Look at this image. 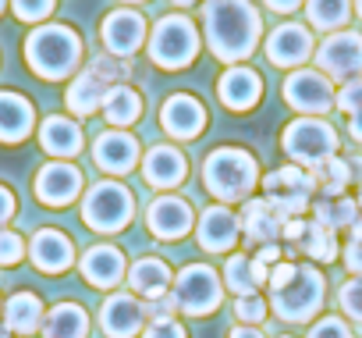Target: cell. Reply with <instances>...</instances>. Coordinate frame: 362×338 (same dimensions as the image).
Returning <instances> with one entry per match:
<instances>
[{
    "label": "cell",
    "instance_id": "obj_56",
    "mask_svg": "<svg viewBox=\"0 0 362 338\" xmlns=\"http://www.w3.org/2000/svg\"><path fill=\"white\" fill-rule=\"evenodd\" d=\"M124 4H146V0H124Z\"/></svg>",
    "mask_w": 362,
    "mask_h": 338
},
{
    "label": "cell",
    "instance_id": "obj_26",
    "mask_svg": "<svg viewBox=\"0 0 362 338\" xmlns=\"http://www.w3.org/2000/svg\"><path fill=\"white\" fill-rule=\"evenodd\" d=\"M107 93H110V82L86 68L82 75H75V79H71V86H68V93H64V103H68V111H71V114L89 118V114L103 111Z\"/></svg>",
    "mask_w": 362,
    "mask_h": 338
},
{
    "label": "cell",
    "instance_id": "obj_35",
    "mask_svg": "<svg viewBox=\"0 0 362 338\" xmlns=\"http://www.w3.org/2000/svg\"><path fill=\"white\" fill-rule=\"evenodd\" d=\"M305 257H313V260H320V264H330L341 249H337V232H330V228H323L320 221H305V232H302V239L295 242Z\"/></svg>",
    "mask_w": 362,
    "mask_h": 338
},
{
    "label": "cell",
    "instance_id": "obj_19",
    "mask_svg": "<svg viewBox=\"0 0 362 338\" xmlns=\"http://www.w3.org/2000/svg\"><path fill=\"white\" fill-rule=\"evenodd\" d=\"M238 235H242L238 214H231L224 203H217V207H206V210L199 214L196 239H199V246H203L206 253H228V249H235Z\"/></svg>",
    "mask_w": 362,
    "mask_h": 338
},
{
    "label": "cell",
    "instance_id": "obj_2",
    "mask_svg": "<svg viewBox=\"0 0 362 338\" xmlns=\"http://www.w3.org/2000/svg\"><path fill=\"white\" fill-rule=\"evenodd\" d=\"M270 310L284 324H305L320 313L327 299V278L313 264H274L270 278Z\"/></svg>",
    "mask_w": 362,
    "mask_h": 338
},
{
    "label": "cell",
    "instance_id": "obj_33",
    "mask_svg": "<svg viewBox=\"0 0 362 338\" xmlns=\"http://www.w3.org/2000/svg\"><path fill=\"white\" fill-rule=\"evenodd\" d=\"M358 214H362L358 200H348V196H323L313 203V221H320L330 232H348L358 221Z\"/></svg>",
    "mask_w": 362,
    "mask_h": 338
},
{
    "label": "cell",
    "instance_id": "obj_47",
    "mask_svg": "<svg viewBox=\"0 0 362 338\" xmlns=\"http://www.w3.org/2000/svg\"><path fill=\"white\" fill-rule=\"evenodd\" d=\"M15 210H18V203H15L11 189H8V186H0V228H4V225L15 218Z\"/></svg>",
    "mask_w": 362,
    "mask_h": 338
},
{
    "label": "cell",
    "instance_id": "obj_46",
    "mask_svg": "<svg viewBox=\"0 0 362 338\" xmlns=\"http://www.w3.org/2000/svg\"><path fill=\"white\" fill-rule=\"evenodd\" d=\"M142 338H189V334H185V327H181L174 317H167V320H149Z\"/></svg>",
    "mask_w": 362,
    "mask_h": 338
},
{
    "label": "cell",
    "instance_id": "obj_27",
    "mask_svg": "<svg viewBox=\"0 0 362 338\" xmlns=\"http://www.w3.org/2000/svg\"><path fill=\"white\" fill-rule=\"evenodd\" d=\"M40 146L54 157V160H64V157H75L82 153V128L64 118V114H54L40 125Z\"/></svg>",
    "mask_w": 362,
    "mask_h": 338
},
{
    "label": "cell",
    "instance_id": "obj_32",
    "mask_svg": "<svg viewBox=\"0 0 362 338\" xmlns=\"http://www.w3.org/2000/svg\"><path fill=\"white\" fill-rule=\"evenodd\" d=\"M103 118L110 121V128H128L142 118V96L132 86H110L107 100H103Z\"/></svg>",
    "mask_w": 362,
    "mask_h": 338
},
{
    "label": "cell",
    "instance_id": "obj_25",
    "mask_svg": "<svg viewBox=\"0 0 362 338\" xmlns=\"http://www.w3.org/2000/svg\"><path fill=\"white\" fill-rule=\"evenodd\" d=\"M36 125V107L29 96L0 89V142H22L33 135Z\"/></svg>",
    "mask_w": 362,
    "mask_h": 338
},
{
    "label": "cell",
    "instance_id": "obj_50",
    "mask_svg": "<svg viewBox=\"0 0 362 338\" xmlns=\"http://www.w3.org/2000/svg\"><path fill=\"white\" fill-rule=\"evenodd\" d=\"M228 338H267L256 324H238V327H231V334Z\"/></svg>",
    "mask_w": 362,
    "mask_h": 338
},
{
    "label": "cell",
    "instance_id": "obj_17",
    "mask_svg": "<svg viewBox=\"0 0 362 338\" xmlns=\"http://www.w3.org/2000/svg\"><path fill=\"white\" fill-rule=\"evenodd\" d=\"M93 160L107 175H128L139 164V142H135V135H128L121 128H107L93 142Z\"/></svg>",
    "mask_w": 362,
    "mask_h": 338
},
{
    "label": "cell",
    "instance_id": "obj_10",
    "mask_svg": "<svg viewBox=\"0 0 362 338\" xmlns=\"http://www.w3.org/2000/svg\"><path fill=\"white\" fill-rule=\"evenodd\" d=\"M284 103L291 111H298L302 118H320L334 107V86L323 72H313V68H295L288 79H284Z\"/></svg>",
    "mask_w": 362,
    "mask_h": 338
},
{
    "label": "cell",
    "instance_id": "obj_20",
    "mask_svg": "<svg viewBox=\"0 0 362 338\" xmlns=\"http://www.w3.org/2000/svg\"><path fill=\"white\" fill-rule=\"evenodd\" d=\"M142 175L153 189H174L185 182L189 175V160L185 153H181L177 146L163 142V146H153L146 157H142Z\"/></svg>",
    "mask_w": 362,
    "mask_h": 338
},
{
    "label": "cell",
    "instance_id": "obj_29",
    "mask_svg": "<svg viewBox=\"0 0 362 338\" xmlns=\"http://www.w3.org/2000/svg\"><path fill=\"white\" fill-rule=\"evenodd\" d=\"M43 317H47V310H43L40 295H33V292H15L4 303V327L11 334H22V338L36 334L43 327Z\"/></svg>",
    "mask_w": 362,
    "mask_h": 338
},
{
    "label": "cell",
    "instance_id": "obj_28",
    "mask_svg": "<svg viewBox=\"0 0 362 338\" xmlns=\"http://www.w3.org/2000/svg\"><path fill=\"white\" fill-rule=\"evenodd\" d=\"M221 278H224L228 292H235V295H256V288L267 285L270 267L259 264V260L249 257V253H235V257L224 264V274H221Z\"/></svg>",
    "mask_w": 362,
    "mask_h": 338
},
{
    "label": "cell",
    "instance_id": "obj_36",
    "mask_svg": "<svg viewBox=\"0 0 362 338\" xmlns=\"http://www.w3.org/2000/svg\"><path fill=\"white\" fill-rule=\"evenodd\" d=\"M305 15L313 29L334 33L351 18V0H305Z\"/></svg>",
    "mask_w": 362,
    "mask_h": 338
},
{
    "label": "cell",
    "instance_id": "obj_45",
    "mask_svg": "<svg viewBox=\"0 0 362 338\" xmlns=\"http://www.w3.org/2000/svg\"><path fill=\"white\" fill-rule=\"evenodd\" d=\"M305 338H351V331H348V324L341 317H323V320L313 324V331Z\"/></svg>",
    "mask_w": 362,
    "mask_h": 338
},
{
    "label": "cell",
    "instance_id": "obj_38",
    "mask_svg": "<svg viewBox=\"0 0 362 338\" xmlns=\"http://www.w3.org/2000/svg\"><path fill=\"white\" fill-rule=\"evenodd\" d=\"M337 306H341L355 324H362V278H348V281L341 285V292H337Z\"/></svg>",
    "mask_w": 362,
    "mask_h": 338
},
{
    "label": "cell",
    "instance_id": "obj_5",
    "mask_svg": "<svg viewBox=\"0 0 362 338\" xmlns=\"http://www.w3.org/2000/svg\"><path fill=\"white\" fill-rule=\"evenodd\" d=\"M199 54V29L185 15H163L149 33V61L163 72L189 68Z\"/></svg>",
    "mask_w": 362,
    "mask_h": 338
},
{
    "label": "cell",
    "instance_id": "obj_42",
    "mask_svg": "<svg viewBox=\"0 0 362 338\" xmlns=\"http://www.w3.org/2000/svg\"><path fill=\"white\" fill-rule=\"evenodd\" d=\"M344 267L362 278V218L348 228V246H344Z\"/></svg>",
    "mask_w": 362,
    "mask_h": 338
},
{
    "label": "cell",
    "instance_id": "obj_16",
    "mask_svg": "<svg viewBox=\"0 0 362 338\" xmlns=\"http://www.w3.org/2000/svg\"><path fill=\"white\" fill-rule=\"evenodd\" d=\"M267 57L274 68H298L313 57V33L298 22H284L267 36Z\"/></svg>",
    "mask_w": 362,
    "mask_h": 338
},
{
    "label": "cell",
    "instance_id": "obj_51",
    "mask_svg": "<svg viewBox=\"0 0 362 338\" xmlns=\"http://www.w3.org/2000/svg\"><path fill=\"white\" fill-rule=\"evenodd\" d=\"M348 132H351V139H355V142H362V111L348 114Z\"/></svg>",
    "mask_w": 362,
    "mask_h": 338
},
{
    "label": "cell",
    "instance_id": "obj_6",
    "mask_svg": "<svg viewBox=\"0 0 362 338\" xmlns=\"http://www.w3.org/2000/svg\"><path fill=\"white\" fill-rule=\"evenodd\" d=\"M135 214V200L132 193L121 186V182H96L86 200H82V221L100 232V235H114V232H124L128 221Z\"/></svg>",
    "mask_w": 362,
    "mask_h": 338
},
{
    "label": "cell",
    "instance_id": "obj_31",
    "mask_svg": "<svg viewBox=\"0 0 362 338\" xmlns=\"http://www.w3.org/2000/svg\"><path fill=\"white\" fill-rule=\"evenodd\" d=\"M43 338H89V313L78 303H57L43 317Z\"/></svg>",
    "mask_w": 362,
    "mask_h": 338
},
{
    "label": "cell",
    "instance_id": "obj_54",
    "mask_svg": "<svg viewBox=\"0 0 362 338\" xmlns=\"http://www.w3.org/2000/svg\"><path fill=\"white\" fill-rule=\"evenodd\" d=\"M355 11H358V18H362V0H355Z\"/></svg>",
    "mask_w": 362,
    "mask_h": 338
},
{
    "label": "cell",
    "instance_id": "obj_55",
    "mask_svg": "<svg viewBox=\"0 0 362 338\" xmlns=\"http://www.w3.org/2000/svg\"><path fill=\"white\" fill-rule=\"evenodd\" d=\"M4 8H8V0H0V15H4Z\"/></svg>",
    "mask_w": 362,
    "mask_h": 338
},
{
    "label": "cell",
    "instance_id": "obj_53",
    "mask_svg": "<svg viewBox=\"0 0 362 338\" xmlns=\"http://www.w3.org/2000/svg\"><path fill=\"white\" fill-rule=\"evenodd\" d=\"M0 338H11V331H8L4 324H0Z\"/></svg>",
    "mask_w": 362,
    "mask_h": 338
},
{
    "label": "cell",
    "instance_id": "obj_3",
    "mask_svg": "<svg viewBox=\"0 0 362 338\" xmlns=\"http://www.w3.org/2000/svg\"><path fill=\"white\" fill-rule=\"evenodd\" d=\"M259 182V164L242 146H217L203 160V186L217 203H242Z\"/></svg>",
    "mask_w": 362,
    "mask_h": 338
},
{
    "label": "cell",
    "instance_id": "obj_48",
    "mask_svg": "<svg viewBox=\"0 0 362 338\" xmlns=\"http://www.w3.org/2000/svg\"><path fill=\"white\" fill-rule=\"evenodd\" d=\"M281 257H284V253H281V246H277V242L259 246V253H256V260H259V264H267V267H270V264H281Z\"/></svg>",
    "mask_w": 362,
    "mask_h": 338
},
{
    "label": "cell",
    "instance_id": "obj_43",
    "mask_svg": "<svg viewBox=\"0 0 362 338\" xmlns=\"http://www.w3.org/2000/svg\"><path fill=\"white\" fill-rule=\"evenodd\" d=\"M174 310H177L174 292H163V295H156V299H142L146 320H167V317H174Z\"/></svg>",
    "mask_w": 362,
    "mask_h": 338
},
{
    "label": "cell",
    "instance_id": "obj_15",
    "mask_svg": "<svg viewBox=\"0 0 362 338\" xmlns=\"http://www.w3.org/2000/svg\"><path fill=\"white\" fill-rule=\"evenodd\" d=\"M160 128L170 139H196L206 128V107L192 93H174L163 100L160 111Z\"/></svg>",
    "mask_w": 362,
    "mask_h": 338
},
{
    "label": "cell",
    "instance_id": "obj_23",
    "mask_svg": "<svg viewBox=\"0 0 362 338\" xmlns=\"http://www.w3.org/2000/svg\"><path fill=\"white\" fill-rule=\"evenodd\" d=\"M78 271L93 288H117L128 274V264L117 246H93V249H86Z\"/></svg>",
    "mask_w": 362,
    "mask_h": 338
},
{
    "label": "cell",
    "instance_id": "obj_7",
    "mask_svg": "<svg viewBox=\"0 0 362 338\" xmlns=\"http://www.w3.org/2000/svg\"><path fill=\"white\" fill-rule=\"evenodd\" d=\"M281 146L298 167H316V164L337 157V132L323 118H295L284 128Z\"/></svg>",
    "mask_w": 362,
    "mask_h": 338
},
{
    "label": "cell",
    "instance_id": "obj_9",
    "mask_svg": "<svg viewBox=\"0 0 362 338\" xmlns=\"http://www.w3.org/2000/svg\"><path fill=\"white\" fill-rule=\"evenodd\" d=\"M174 299L177 310L189 313V317H206L221 306L224 299V281L210 264H189L174 278Z\"/></svg>",
    "mask_w": 362,
    "mask_h": 338
},
{
    "label": "cell",
    "instance_id": "obj_52",
    "mask_svg": "<svg viewBox=\"0 0 362 338\" xmlns=\"http://www.w3.org/2000/svg\"><path fill=\"white\" fill-rule=\"evenodd\" d=\"M170 4H177V8H189V4H196V0H170Z\"/></svg>",
    "mask_w": 362,
    "mask_h": 338
},
{
    "label": "cell",
    "instance_id": "obj_39",
    "mask_svg": "<svg viewBox=\"0 0 362 338\" xmlns=\"http://www.w3.org/2000/svg\"><path fill=\"white\" fill-rule=\"evenodd\" d=\"M25 253H29V249H25V239H22L18 232L0 228V267H15V264H22Z\"/></svg>",
    "mask_w": 362,
    "mask_h": 338
},
{
    "label": "cell",
    "instance_id": "obj_4",
    "mask_svg": "<svg viewBox=\"0 0 362 338\" xmlns=\"http://www.w3.org/2000/svg\"><path fill=\"white\" fill-rule=\"evenodd\" d=\"M82 61V36L68 26H36L25 40V64L47 79V82H61L68 79Z\"/></svg>",
    "mask_w": 362,
    "mask_h": 338
},
{
    "label": "cell",
    "instance_id": "obj_58",
    "mask_svg": "<svg viewBox=\"0 0 362 338\" xmlns=\"http://www.w3.org/2000/svg\"><path fill=\"white\" fill-rule=\"evenodd\" d=\"M281 338H288V334H281Z\"/></svg>",
    "mask_w": 362,
    "mask_h": 338
},
{
    "label": "cell",
    "instance_id": "obj_18",
    "mask_svg": "<svg viewBox=\"0 0 362 338\" xmlns=\"http://www.w3.org/2000/svg\"><path fill=\"white\" fill-rule=\"evenodd\" d=\"M142 320H146L142 303L132 292H114L100 306V327L107 338H135L142 331Z\"/></svg>",
    "mask_w": 362,
    "mask_h": 338
},
{
    "label": "cell",
    "instance_id": "obj_22",
    "mask_svg": "<svg viewBox=\"0 0 362 338\" xmlns=\"http://www.w3.org/2000/svg\"><path fill=\"white\" fill-rule=\"evenodd\" d=\"M217 96H221V103L231 107V111H249V107H256L259 96H263V79H259V72H252V68H245V64H231V68L217 79Z\"/></svg>",
    "mask_w": 362,
    "mask_h": 338
},
{
    "label": "cell",
    "instance_id": "obj_11",
    "mask_svg": "<svg viewBox=\"0 0 362 338\" xmlns=\"http://www.w3.org/2000/svg\"><path fill=\"white\" fill-rule=\"evenodd\" d=\"M316 64L327 79H358L362 75V33H351V29H341V33H330L320 50H316Z\"/></svg>",
    "mask_w": 362,
    "mask_h": 338
},
{
    "label": "cell",
    "instance_id": "obj_24",
    "mask_svg": "<svg viewBox=\"0 0 362 338\" xmlns=\"http://www.w3.org/2000/svg\"><path fill=\"white\" fill-rule=\"evenodd\" d=\"M238 225H242V235H245L249 246H270L284 232V218L263 196L259 200H245V207L238 214Z\"/></svg>",
    "mask_w": 362,
    "mask_h": 338
},
{
    "label": "cell",
    "instance_id": "obj_37",
    "mask_svg": "<svg viewBox=\"0 0 362 338\" xmlns=\"http://www.w3.org/2000/svg\"><path fill=\"white\" fill-rule=\"evenodd\" d=\"M89 72H96V75L107 79L110 86H121V82L132 75L128 61H124V57H114V54H96V57L89 61Z\"/></svg>",
    "mask_w": 362,
    "mask_h": 338
},
{
    "label": "cell",
    "instance_id": "obj_34",
    "mask_svg": "<svg viewBox=\"0 0 362 338\" xmlns=\"http://www.w3.org/2000/svg\"><path fill=\"white\" fill-rule=\"evenodd\" d=\"M309 175H313V182H316V193H323V196H341V193L348 189V182H351V164L341 160V157H330V160L309 167Z\"/></svg>",
    "mask_w": 362,
    "mask_h": 338
},
{
    "label": "cell",
    "instance_id": "obj_21",
    "mask_svg": "<svg viewBox=\"0 0 362 338\" xmlns=\"http://www.w3.org/2000/svg\"><path fill=\"white\" fill-rule=\"evenodd\" d=\"M29 257L43 274H64L75 264V242L57 228H40L29 242Z\"/></svg>",
    "mask_w": 362,
    "mask_h": 338
},
{
    "label": "cell",
    "instance_id": "obj_12",
    "mask_svg": "<svg viewBox=\"0 0 362 338\" xmlns=\"http://www.w3.org/2000/svg\"><path fill=\"white\" fill-rule=\"evenodd\" d=\"M146 225H149L153 239L177 242V239H185L192 232L196 214H192L189 200H181V196H156L146 210Z\"/></svg>",
    "mask_w": 362,
    "mask_h": 338
},
{
    "label": "cell",
    "instance_id": "obj_41",
    "mask_svg": "<svg viewBox=\"0 0 362 338\" xmlns=\"http://www.w3.org/2000/svg\"><path fill=\"white\" fill-rule=\"evenodd\" d=\"M18 22H43L54 11V0H8Z\"/></svg>",
    "mask_w": 362,
    "mask_h": 338
},
{
    "label": "cell",
    "instance_id": "obj_1",
    "mask_svg": "<svg viewBox=\"0 0 362 338\" xmlns=\"http://www.w3.org/2000/svg\"><path fill=\"white\" fill-rule=\"evenodd\" d=\"M203 36L217 61L242 64L263 36V18L252 0H203Z\"/></svg>",
    "mask_w": 362,
    "mask_h": 338
},
{
    "label": "cell",
    "instance_id": "obj_44",
    "mask_svg": "<svg viewBox=\"0 0 362 338\" xmlns=\"http://www.w3.org/2000/svg\"><path fill=\"white\" fill-rule=\"evenodd\" d=\"M334 103H337L344 114H355V111H362V79H351V82H344V86H341V93L334 96Z\"/></svg>",
    "mask_w": 362,
    "mask_h": 338
},
{
    "label": "cell",
    "instance_id": "obj_57",
    "mask_svg": "<svg viewBox=\"0 0 362 338\" xmlns=\"http://www.w3.org/2000/svg\"><path fill=\"white\" fill-rule=\"evenodd\" d=\"M358 210H362V193H358Z\"/></svg>",
    "mask_w": 362,
    "mask_h": 338
},
{
    "label": "cell",
    "instance_id": "obj_13",
    "mask_svg": "<svg viewBox=\"0 0 362 338\" xmlns=\"http://www.w3.org/2000/svg\"><path fill=\"white\" fill-rule=\"evenodd\" d=\"M82 193V171L68 160H50L36 175V200L43 207H68Z\"/></svg>",
    "mask_w": 362,
    "mask_h": 338
},
{
    "label": "cell",
    "instance_id": "obj_40",
    "mask_svg": "<svg viewBox=\"0 0 362 338\" xmlns=\"http://www.w3.org/2000/svg\"><path fill=\"white\" fill-rule=\"evenodd\" d=\"M267 313H270V306L259 299V295H238L235 299V317H238V324H263L267 320Z\"/></svg>",
    "mask_w": 362,
    "mask_h": 338
},
{
    "label": "cell",
    "instance_id": "obj_8",
    "mask_svg": "<svg viewBox=\"0 0 362 338\" xmlns=\"http://www.w3.org/2000/svg\"><path fill=\"white\" fill-rule=\"evenodd\" d=\"M313 196H316V182L305 167L298 164H288V167H277L263 179V200L288 221V218H302L309 207H313Z\"/></svg>",
    "mask_w": 362,
    "mask_h": 338
},
{
    "label": "cell",
    "instance_id": "obj_49",
    "mask_svg": "<svg viewBox=\"0 0 362 338\" xmlns=\"http://www.w3.org/2000/svg\"><path fill=\"white\" fill-rule=\"evenodd\" d=\"M263 4H267L270 11H277V15H291V11L302 4V0H263Z\"/></svg>",
    "mask_w": 362,
    "mask_h": 338
},
{
    "label": "cell",
    "instance_id": "obj_30",
    "mask_svg": "<svg viewBox=\"0 0 362 338\" xmlns=\"http://www.w3.org/2000/svg\"><path fill=\"white\" fill-rule=\"evenodd\" d=\"M128 285H132V295L156 299V295L170 292V267L156 257H142L139 264L128 267Z\"/></svg>",
    "mask_w": 362,
    "mask_h": 338
},
{
    "label": "cell",
    "instance_id": "obj_14",
    "mask_svg": "<svg viewBox=\"0 0 362 338\" xmlns=\"http://www.w3.org/2000/svg\"><path fill=\"white\" fill-rule=\"evenodd\" d=\"M100 40H103L107 54L128 61V57L142 47V40H146V18H142L139 11H132V8H117V11H110V15L103 18Z\"/></svg>",
    "mask_w": 362,
    "mask_h": 338
}]
</instances>
